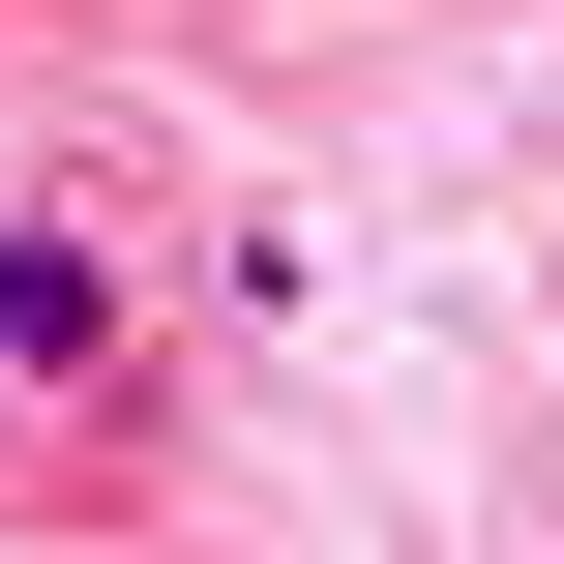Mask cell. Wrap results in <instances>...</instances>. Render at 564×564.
<instances>
[{"mask_svg": "<svg viewBox=\"0 0 564 564\" xmlns=\"http://www.w3.org/2000/svg\"><path fill=\"white\" fill-rule=\"evenodd\" d=\"M119 357V238L89 208H0V387H89Z\"/></svg>", "mask_w": 564, "mask_h": 564, "instance_id": "obj_1", "label": "cell"}]
</instances>
